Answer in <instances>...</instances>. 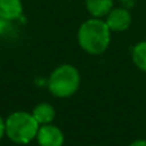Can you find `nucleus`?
Here are the masks:
<instances>
[{
  "instance_id": "5",
  "label": "nucleus",
  "mask_w": 146,
  "mask_h": 146,
  "mask_svg": "<svg viewBox=\"0 0 146 146\" xmlns=\"http://www.w3.org/2000/svg\"><path fill=\"white\" fill-rule=\"evenodd\" d=\"M106 25L110 31H115V32L124 31L131 25V14L128 10L123 8L111 9L106 17Z\"/></svg>"
},
{
  "instance_id": "1",
  "label": "nucleus",
  "mask_w": 146,
  "mask_h": 146,
  "mask_svg": "<svg viewBox=\"0 0 146 146\" xmlns=\"http://www.w3.org/2000/svg\"><path fill=\"white\" fill-rule=\"evenodd\" d=\"M77 38L80 46L86 53L99 55L108 49L110 42V30L106 22L94 18L81 25Z\"/></svg>"
},
{
  "instance_id": "4",
  "label": "nucleus",
  "mask_w": 146,
  "mask_h": 146,
  "mask_svg": "<svg viewBox=\"0 0 146 146\" xmlns=\"http://www.w3.org/2000/svg\"><path fill=\"white\" fill-rule=\"evenodd\" d=\"M37 142L40 146H63L64 136L63 132L55 126L44 124L38 128L37 132Z\"/></svg>"
},
{
  "instance_id": "11",
  "label": "nucleus",
  "mask_w": 146,
  "mask_h": 146,
  "mask_svg": "<svg viewBox=\"0 0 146 146\" xmlns=\"http://www.w3.org/2000/svg\"><path fill=\"white\" fill-rule=\"evenodd\" d=\"M4 135H5V121L0 117V140L3 139Z\"/></svg>"
},
{
  "instance_id": "6",
  "label": "nucleus",
  "mask_w": 146,
  "mask_h": 146,
  "mask_svg": "<svg viewBox=\"0 0 146 146\" xmlns=\"http://www.w3.org/2000/svg\"><path fill=\"white\" fill-rule=\"evenodd\" d=\"M21 0H0V18L7 21H14L22 15Z\"/></svg>"
},
{
  "instance_id": "10",
  "label": "nucleus",
  "mask_w": 146,
  "mask_h": 146,
  "mask_svg": "<svg viewBox=\"0 0 146 146\" xmlns=\"http://www.w3.org/2000/svg\"><path fill=\"white\" fill-rule=\"evenodd\" d=\"M8 28H9V21L0 18V33L5 32V31H7Z\"/></svg>"
},
{
  "instance_id": "2",
  "label": "nucleus",
  "mask_w": 146,
  "mask_h": 146,
  "mask_svg": "<svg viewBox=\"0 0 146 146\" xmlns=\"http://www.w3.org/2000/svg\"><path fill=\"white\" fill-rule=\"evenodd\" d=\"M40 124L32 114L15 111L5 121V135L15 144H28L37 136Z\"/></svg>"
},
{
  "instance_id": "12",
  "label": "nucleus",
  "mask_w": 146,
  "mask_h": 146,
  "mask_svg": "<svg viewBox=\"0 0 146 146\" xmlns=\"http://www.w3.org/2000/svg\"><path fill=\"white\" fill-rule=\"evenodd\" d=\"M129 146H146V141L145 140H137V141L132 142Z\"/></svg>"
},
{
  "instance_id": "7",
  "label": "nucleus",
  "mask_w": 146,
  "mask_h": 146,
  "mask_svg": "<svg viewBox=\"0 0 146 146\" xmlns=\"http://www.w3.org/2000/svg\"><path fill=\"white\" fill-rule=\"evenodd\" d=\"M86 8L92 17L101 18L109 14L113 8V0H86Z\"/></svg>"
},
{
  "instance_id": "13",
  "label": "nucleus",
  "mask_w": 146,
  "mask_h": 146,
  "mask_svg": "<svg viewBox=\"0 0 146 146\" xmlns=\"http://www.w3.org/2000/svg\"><path fill=\"white\" fill-rule=\"evenodd\" d=\"M121 1H128V0H121Z\"/></svg>"
},
{
  "instance_id": "8",
  "label": "nucleus",
  "mask_w": 146,
  "mask_h": 146,
  "mask_svg": "<svg viewBox=\"0 0 146 146\" xmlns=\"http://www.w3.org/2000/svg\"><path fill=\"white\" fill-rule=\"evenodd\" d=\"M33 115V118L36 119L38 124H49L55 117V110L54 108L48 103H41L38 105L35 106L33 111L31 113Z\"/></svg>"
},
{
  "instance_id": "3",
  "label": "nucleus",
  "mask_w": 146,
  "mask_h": 146,
  "mask_svg": "<svg viewBox=\"0 0 146 146\" xmlns=\"http://www.w3.org/2000/svg\"><path fill=\"white\" fill-rule=\"evenodd\" d=\"M80 86V73L73 66L63 64L55 68L49 78V90L58 98H69Z\"/></svg>"
},
{
  "instance_id": "9",
  "label": "nucleus",
  "mask_w": 146,
  "mask_h": 146,
  "mask_svg": "<svg viewBox=\"0 0 146 146\" xmlns=\"http://www.w3.org/2000/svg\"><path fill=\"white\" fill-rule=\"evenodd\" d=\"M133 62L141 71L146 72V41L137 44L132 51Z\"/></svg>"
}]
</instances>
